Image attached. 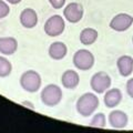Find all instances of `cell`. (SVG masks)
Masks as SVG:
<instances>
[{
	"label": "cell",
	"instance_id": "8992f818",
	"mask_svg": "<svg viewBox=\"0 0 133 133\" xmlns=\"http://www.w3.org/2000/svg\"><path fill=\"white\" fill-rule=\"evenodd\" d=\"M44 32L49 37H58L63 33L65 29L64 19L59 15L51 16L44 23Z\"/></svg>",
	"mask_w": 133,
	"mask_h": 133
},
{
	"label": "cell",
	"instance_id": "6da1fadb",
	"mask_svg": "<svg viewBox=\"0 0 133 133\" xmlns=\"http://www.w3.org/2000/svg\"><path fill=\"white\" fill-rule=\"evenodd\" d=\"M99 104H100V101L97 95L94 93L87 92L78 99V101L76 103V109H77V112L81 116L88 118V116H91L94 113L95 110L98 109Z\"/></svg>",
	"mask_w": 133,
	"mask_h": 133
},
{
	"label": "cell",
	"instance_id": "ffe728a7",
	"mask_svg": "<svg viewBox=\"0 0 133 133\" xmlns=\"http://www.w3.org/2000/svg\"><path fill=\"white\" fill-rule=\"evenodd\" d=\"M66 0H49L50 5L53 7V9H61L65 5Z\"/></svg>",
	"mask_w": 133,
	"mask_h": 133
},
{
	"label": "cell",
	"instance_id": "9a60e30c",
	"mask_svg": "<svg viewBox=\"0 0 133 133\" xmlns=\"http://www.w3.org/2000/svg\"><path fill=\"white\" fill-rule=\"evenodd\" d=\"M49 56L53 60H62L68 53L66 45L61 41H56L50 44L49 47Z\"/></svg>",
	"mask_w": 133,
	"mask_h": 133
},
{
	"label": "cell",
	"instance_id": "9c48e42d",
	"mask_svg": "<svg viewBox=\"0 0 133 133\" xmlns=\"http://www.w3.org/2000/svg\"><path fill=\"white\" fill-rule=\"evenodd\" d=\"M109 123L113 129H123L128 125L129 119L125 112L121 110H113L109 114Z\"/></svg>",
	"mask_w": 133,
	"mask_h": 133
},
{
	"label": "cell",
	"instance_id": "3957f363",
	"mask_svg": "<svg viewBox=\"0 0 133 133\" xmlns=\"http://www.w3.org/2000/svg\"><path fill=\"white\" fill-rule=\"evenodd\" d=\"M41 83H42V80H41L40 74L33 70H28L20 77V85L27 92L35 93L39 91L41 88Z\"/></svg>",
	"mask_w": 133,
	"mask_h": 133
},
{
	"label": "cell",
	"instance_id": "52a82bcc",
	"mask_svg": "<svg viewBox=\"0 0 133 133\" xmlns=\"http://www.w3.org/2000/svg\"><path fill=\"white\" fill-rule=\"evenodd\" d=\"M133 24V17L128 14H119L110 21V28L114 31L122 32L128 30Z\"/></svg>",
	"mask_w": 133,
	"mask_h": 133
},
{
	"label": "cell",
	"instance_id": "5b68a950",
	"mask_svg": "<svg viewBox=\"0 0 133 133\" xmlns=\"http://www.w3.org/2000/svg\"><path fill=\"white\" fill-rule=\"evenodd\" d=\"M90 85L95 93L101 94L104 93L111 87V78L104 71H99L94 73L90 80Z\"/></svg>",
	"mask_w": 133,
	"mask_h": 133
},
{
	"label": "cell",
	"instance_id": "e0dca14e",
	"mask_svg": "<svg viewBox=\"0 0 133 133\" xmlns=\"http://www.w3.org/2000/svg\"><path fill=\"white\" fill-rule=\"evenodd\" d=\"M12 71L11 62L6 57H0V78H6L10 76Z\"/></svg>",
	"mask_w": 133,
	"mask_h": 133
},
{
	"label": "cell",
	"instance_id": "4fadbf2b",
	"mask_svg": "<svg viewBox=\"0 0 133 133\" xmlns=\"http://www.w3.org/2000/svg\"><path fill=\"white\" fill-rule=\"evenodd\" d=\"M79 82H80V77H79L77 71H73V70H66V71H64L63 73H62L61 83L65 89H69V90L76 89L79 85Z\"/></svg>",
	"mask_w": 133,
	"mask_h": 133
},
{
	"label": "cell",
	"instance_id": "7a4b0ae2",
	"mask_svg": "<svg viewBox=\"0 0 133 133\" xmlns=\"http://www.w3.org/2000/svg\"><path fill=\"white\" fill-rule=\"evenodd\" d=\"M41 102L47 107H56L62 100V90L57 84H48L41 91Z\"/></svg>",
	"mask_w": 133,
	"mask_h": 133
},
{
	"label": "cell",
	"instance_id": "5bb4252c",
	"mask_svg": "<svg viewBox=\"0 0 133 133\" xmlns=\"http://www.w3.org/2000/svg\"><path fill=\"white\" fill-rule=\"evenodd\" d=\"M119 73L122 77H129L133 72V58L130 56H121L116 61Z\"/></svg>",
	"mask_w": 133,
	"mask_h": 133
},
{
	"label": "cell",
	"instance_id": "d6986e66",
	"mask_svg": "<svg viewBox=\"0 0 133 133\" xmlns=\"http://www.w3.org/2000/svg\"><path fill=\"white\" fill-rule=\"evenodd\" d=\"M10 14V7L6 0H0V19H3Z\"/></svg>",
	"mask_w": 133,
	"mask_h": 133
},
{
	"label": "cell",
	"instance_id": "277c9868",
	"mask_svg": "<svg viewBox=\"0 0 133 133\" xmlns=\"http://www.w3.org/2000/svg\"><path fill=\"white\" fill-rule=\"evenodd\" d=\"M73 64L80 71H88L94 64V56L87 49H80L73 55Z\"/></svg>",
	"mask_w": 133,
	"mask_h": 133
},
{
	"label": "cell",
	"instance_id": "44dd1931",
	"mask_svg": "<svg viewBox=\"0 0 133 133\" xmlns=\"http://www.w3.org/2000/svg\"><path fill=\"white\" fill-rule=\"evenodd\" d=\"M127 92L129 94V97L133 99V78L129 79L127 82Z\"/></svg>",
	"mask_w": 133,
	"mask_h": 133
},
{
	"label": "cell",
	"instance_id": "ac0fdd59",
	"mask_svg": "<svg viewBox=\"0 0 133 133\" xmlns=\"http://www.w3.org/2000/svg\"><path fill=\"white\" fill-rule=\"evenodd\" d=\"M105 124H107L105 115L100 112V113H95L92 116V119H91L89 125L92 127V128H100V129H102V128L105 127Z\"/></svg>",
	"mask_w": 133,
	"mask_h": 133
},
{
	"label": "cell",
	"instance_id": "8fae6325",
	"mask_svg": "<svg viewBox=\"0 0 133 133\" xmlns=\"http://www.w3.org/2000/svg\"><path fill=\"white\" fill-rule=\"evenodd\" d=\"M122 101V92L121 90L118 88L109 89L105 91L104 98H103V102L107 108H115L120 104V102Z\"/></svg>",
	"mask_w": 133,
	"mask_h": 133
},
{
	"label": "cell",
	"instance_id": "7c38bea8",
	"mask_svg": "<svg viewBox=\"0 0 133 133\" xmlns=\"http://www.w3.org/2000/svg\"><path fill=\"white\" fill-rule=\"evenodd\" d=\"M18 49V41L14 37L0 38V53L3 56H12Z\"/></svg>",
	"mask_w": 133,
	"mask_h": 133
},
{
	"label": "cell",
	"instance_id": "30bf717a",
	"mask_svg": "<svg viewBox=\"0 0 133 133\" xmlns=\"http://www.w3.org/2000/svg\"><path fill=\"white\" fill-rule=\"evenodd\" d=\"M19 19H20V23L22 24V27L27 29L35 28L37 26V23H38V15L31 8L23 9L21 11V14H20Z\"/></svg>",
	"mask_w": 133,
	"mask_h": 133
},
{
	"label": "cell",
	"instance_id": "603a6c76",
	"mask_svg": "<svg viewBox=\"0 0 133 133\" xmlns=\"http://www.w3.org/2000/svg\"><path fill=\"white\" fill-rule=\"evenodd\" d=\"M6 1L10 5H18V3L21 2V0H6Z\"/></svg>",
	"mask_w": 133,
	"mask_h": 133
},
{
	"label": "cell",
	"instance_id": "2e32d148",
	"mask_svg": "<svg viewBox=\"0 0 133 133\" xmlns=\"http://www.w3.org/2000/svg\"><path fill=\"white\" fill-rule=\"evenodd\" d=\"M99 33L93 28H84L80 32V42L84 45H91L98 40Z\"/></svg>",
	"mask_w": 133,
	"mask_h": 133
},
{
	"label": "cell",
	"instance_id": "ba28073f",
	"mask_svg": "<svg viewBox=\"0 0 133 133\" xmlns=\"http://www.w3.org/2000/svg\"><path fill=\"white\" fill-rule=\"evenodd\" d=\"M63 17L70 23H77L83 17V7L78 2H71L63 9Z\"/></svg>",
	"mask_w": 133,
	"mask_h": 133
},
{
	"label": "cell",
	"instance_id": "7402d4cb",
	"mask_svg": "<svg viewBox=\"0 0 133 133\" xmlns=\"http://www.w3.org/2000/svg\"><path fill=\"white\" fill-rule=\"evenodd\" d=\"M21 104L24 105L26 108H29V109H31V110H35V105H33L30 101H23V102H21Z\"/></svg>",
	"mask_w": 133,
	"mask_h": 133
},
{
	"label": "cell",
	"instance_id": "cb8c5ba5",
	"mask_svg": "<svg viewBox=\"0 0 133 133\" xmlns=\"http://www.w3.org/2000/svg\"><path fill=\"white\" fill-rule=\"evenodd\" d=\"M132 42H133V38H132Z\"/></svg>",
	"mask_w": 133,
	"mask_h": 133
}]
</instances>
